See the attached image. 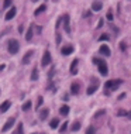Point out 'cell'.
I'll return each instance as SVG.
<instances>
[{
    "label": "cell",
    "instance_id": "6da1fadb",
    "mask_svg": "<svg viewBox=\"0 0 131 134\" xmlns=\"http://www.w3.org/2000/svg\"><path fill=\"white\" fill-rule=\"evenodd\" d=\"M93 62L97 65V69H99V72H100L102 76H106V75H107L109 68H107V64H106L104 61H103V59H99V58H93Z\"/></svg>",
    "mask_w": 131,
    "mask_h": 134
},
{
    "label": "cell",
    "instance_id": "7a4b0ae2",
    "mask_svg": "<svg viewBox=\"0 0 131 134\" xmlns=\"http://www.w3.org/2000/svg\"><path fill=\"white\" fill-rule=\"evenodd\" d=\"M7 48H9V52H10V54H13V55H14V54H17V52H18V50H20L18 41H17V40H10Z\"/></svg>",
    "mask_w": 131,
    "mask_h": 134
},
{
    "label": "cell",
    "instance_id": "3957f363",
    "mask_svg": "<svg viewBox=\"0 0 131 134\" xmlns=\"http://www.w3.org/2000/svg\"><path fill=\"white\" fill-rule=\"evenodd\" d=\"M51 61H52V58H51L49 51H45L44 55H42V59H41V65H42V66H48V65L51 64Z\"/></svg>",
    "mask_w": 131,
    "mask_h": 134
},
{
    "label": "cell",
    "instance_id": "277c9868",
    "mask_svg": "<svg viewBox=\"0 0 131 134\" xmlns=\"http://www.w3.org/2000/svg\"><path fill=\"white\" fill-rule=\"evenodd\" d=\"M99 52H100L102 55H104V57H110V55H111V51H110L109 45H106V44H102V45H100Z\"/></svg>",
    "mask_w": 131,
    "mask_h": 134
},
{
    "label": "cell",
    "instance_id": "5b68a950",
    "mask_svg": "<svg viewBox=\"0 0 131 134\" xmlns=\"http://www.w3.org/2000/svg\"><path fill=\"white\" fill-rule=\"evenodd\" d=\"M14 123H16V119H13V117L7 119V121H6L4 126L2 127V131H7V130H10L13 126H14Z\"/></svg>",
    "mask_w": 131,
    "mask_h": 134
},
{
    "label": "cell",
    "instance_id": "8992f818",
    "mask_svg": "<svg viewBox=\"0 0 131 134\" xmlns=\"http://www.w3.org/2000/svg\"><path fill=\"white\" fill-rule=\"evenodd\" d=\"M62 21H64V28L65 31H66L68 34H71V26H69V16L65 14L64 17H62Z\"/></svg>",
    "mask_w": 131,
    "mask_h": 134
},
{
    "label": "cell",
    "instance_id": "52a82bcc",
    "mask_svg": "<svg viewBox=\"0 0 131 134\" xmlns=\"http://www.w3.org/2000/svg\"><path fill=\"white\" fill-rule=\"evenodd\" d=\"M16 14H17V9L14 7V6H13V7H10V10H9L7 13H6V20H7V21H9V20H11Z\"/></svg>",
    "mask_w": 131,
    "mask_h": 134
},
{
    "label": "cell",
    "instance_id": "ba28073f",
    "mask_svg": "<svg viewBox=\"0 0 131 134\" xmlns=\"http://www.w3.org/2000/svg\"><path fill=\"white\" fill-rule=\"evenodd\" d=\"M61 52H62V55H71V54L73 52V47L72 45H65V47H62Z\"/></svg>",
    "mask_w": 131,
    "mask_h": 134
},
{
    "label": "cell",
    "instance_id": "9c48e42d",
    "mask_svg": "<svg viewBox=\"0 0 131 134\" xmlns=\"http://www.w3.org/2000/svg\"><path fill=\"white\" fill-rule=\"evenodd\" d=\"M10 106H11V103H10V100H6V102H3L2 105H0V112L2 113H6L10 109Z\"/></svg>",
    "mask_w": 131,
    "mask_h": 134
},
{
    "label": "cell",
    "instance_id": "30bf717a",
    "mask_svg": "<svg viewBox=\"0 0 131 134\" xmlns=\"http://www.w3.org/2000/svg\"><path fill=\"white\" fill-rule=\"evenodd\" d=\"M78 64H79L78 59H73V61H72V64H71V74H72V75H76V74H78Z\"/></svg>",
    "mask_w": 131,
    "mask_h": 134
},
{
    "label": "cell",
    "instance_id": "8fae6325",
    "mask_svg": "<svg viewBox=\"0 0 131 134\" xmlns=\"http://www.w3.org/2000/svg\"><path fill=\"white\" fill-rule=\"evenodd\" d=\"M31 57H33V51H27L26 55H24V58H23V64H24V65L28 64L30 59H31Z\"/></svg>",
    "mask_w": 131,
    "mask_h": 134
},
{
    "label": "cell",
    "instance_id": "7c38bea8",
    "mask_svg": "<svg viewBox=\"0 0 131 134\" xmlns=\"http://www.w3.org/2000/svg\"><path fill=\"white\" fill-rule=\"evenodd\" d=\"M121 83H123V79H116V81H113V83H111V88H110V90H116V89L118 88Z\"/></svg>",
    "mask_w": 131,
    "mask_h": 134
},
{
    "label": "cell",
    "instance_id": "4fadbf2b",
    "mask_svg": "<svg viewBox=\"0 0 131 134\" xmlns=\"http://www.w3.org/2000/svg\"><path fill=\"white\" fill-rule=\"evenodd\" d=\"M102 7H103L102 2H95V3L92 4V10H93V11H100Z\"/></svg>",
    "mask_w": 131,
    "mask_h": 134
},
{
    "label": "cell",
    "instance_id": "5bb4252c",
    "mask_svg": "<svg viewBox=\"0 0 131 134\" xmlns=\"http://www.w3.org/2000/svg\"><path fill=\"white\" fill-rule=\"evenodd\" d=\"M48 114H49V110H48V109H42L41 113H40V119H41V120H47Z\"/></svg>",
    "mask_w": 131,
    "mask_h": 134
},
{
    "label": "cell",
    "instance_id": "9a60e30c",
    "mask_svg": "<svg viewBox=\"0 0 131 134\" xmlns=\"http://www.w3.org/2000/svg\"><path fill=\"white\" fill-rule=\"evenodd\" d=\"M59 113L62 116H68V113H69V106H66V105L62 106V107L59 109Z\"/></svg>",
    "mask_w": 131,
    "mask_h": 134
},
{
    "label": "cell",
    "instance_id": "2e32d148",
    "mask_svg": "<svg viewBox=\"0 0 131 134\" xmlns=\"http://www.w3.org/2000/svg\"><path fill=\"white\" fill-rule=\"evenodd\" d=\"M97 88H99L97 85H92V86H89V88H88V90H86V93H88V95H93L96 90H97Z\"/></svg>",
    "mask_w": 131,
    "mask_h": 134
},
{
    "label": "cell",
    "instance_id": "e0dca14e",
    "mask_svg": "<svg viewBox=\"0 0 131 134\" xmlns=\"http://www.w3.org/2000/svg\"><path fill=\"white\" fill-rule=\"evenodd\" d=\"M33 26H30V28L27 30V34H26V40L27 41H31V38H33Z\"/></svg>",
    "mask_w": 131,
    "mask_h": 134
},
{
    "label": "cell",
    "instance_id": "ac0fdd59",
    "mask_svg": "<svg viewBox=\"0 0 131 134\" xmlns=\"http://www.w3.org/2000/svg\"><path fill=\"white\" fill-rule=\"evenodd\" d=\"M71 92H72L73 95H78V93H79V85H78V83H72V85H71Z\"/></svg>",
    "mask_w": 131,
    "mask_h": 134
},
{
    "label": "cell",
    "instance_id": "d6986e66",
    "mask_svg": "<svg viewBox=\"0 0 131 134\" xmlns=\"http://www.w3.org/2000/svg\"><path fill=\"white\" fill-rule=\"evenodd\" d=\"M45 10H47V6H45V4H42V6H40V7L35 10V13H34V14L38 16V14H41V13H44Z\"/></svg>",
    "mask_w": 131,
    "mask_h": 134
},
{
    "label": "cell",
    "instance_id": "ffe728a7",
    "mask_svg": "<svg viewBox=\"0 0 131 134\" xmlns=\"http://www.w3.org/2000/svg\"><path fill=\"white\" fill-rule=\"evenodd\" d=\"M49 126H51V129H57V127L59 126V120H58V119H54L52 121L49 123Z\"/></svg>",
    "mask_w": 131,
    "mask_h": 134
},
{
    "label": "cell",
    "instance_id": "44dd1931",
    "mask_svg": "<svg viewBox=\"0 0 131 134\" xmlns=\"http://www.w3.org/2000/svg\"><path fill=\"white\" fill-rule=\"evenodd\" d=\"M21 109H23L24 112L30 110V109H31V102H30V100H27V102H26V103H24V105H23V107H21Z\"/></svg>",
    "mask_w": 131,
    "mask_h": 134
},
{
    "label": "cell",
    "instance_id": "7402d4cb",
    "mask_svg": "<svg viewBox=\"0 0 131 134\" xmlns=\"http://www.w3.org/2000/svg\"><path fill=\"white\" fill-rule=\"evenodd\" d=\"M31 79H33V81H37V79H38V69H37V68H34V69H33V75H31Z\"/></svg>",
    "mask_w": 131,
    "mask_h": 134
},
{
    "label": "cell",
    "instance_id": "603a6c76",
    "mask_svg": "<svg viewBox=\"0 0 131 134\" xmlns=\"http://www.w3.org/2000/svg\"><path fill=\"white\" fill-rule=\"evenodd\" d=\"M79 129H80V123H79V121H75L73 124H72V131H78Z\"/></svg>",
    "mask_w": 131,
    "mask_h": 134
},
{
    "label": "cell",
    "instance_id": "cb8c5ba5",
    "mask_svg": "<svg viewBox=\"0 0 131 134\" xmlns=\"http://www.w3.org/2000/svg\"><path fill=\"white\" fill-rule=\"evenodd\" d=\"M11 7V0H4L3 2V9H9Z\"/></svg>",
    "mask_w": 131,
    "mask_h": 134
},
{
    "label": "cell",
    "instance_id": "d4e9b609",
    "mask_svg": "<svg viewBox=\"0 0 131 134\" xmlns=\"http://www.w3.org/2000/svg\"><path fill=\"white\" fill-rule=\"evenodd\" d=\"M16 134H23V124H21V123H18V126H17Z\"/></svg>",
    "mask_w": 131,
    "mask_h": 134
},
{
    "label": "cell",
    "instance_id": "484cf974",
    "mask_svg": "<svg viewBox=\"0 0 131 134\" xmlns=\"http://www.w3.org/2000/svg\"><path fill=\"white\" fill-rule=\"evenodd\" d=\"M86 134H95V127H93V126L88 127V130H86Z\"/></svg>",
    "mask_w": 131,
    "mask_h": 134
},
{
    "label": "cell",
    "instance_id": "4316f807",
    "mask_svg": "<svg viewBox=\"0 0 131 134\" xmlns=\"http://www.w3.org/2000/svg\"><path fill=\"white\" fill-rule=\"evenodd\" d=\"M109 40V34H102L100 38H99V41H107Z\"/></svg>",
    "mask_w": 131,
    "mask_h": 134
},
{
    "label": "cell",
    "instance_id": "83f0119b",
    "mask_svg": "<svg viewBox=\"0 0 131 134\" xmlns=\"http://www.w3.org/2000/svg\"><path fill=\"white\" fill-rule=\"evenodd\" d=\"M107 19H109V21H113V11H111V10H109V11H107Z\"/></svg>",
    "mask_w": 131,
    "mask_h": 134
},
{
    "label": "cell",
    "instance_id": "f1b7e54d",
    "mask_svg": "<svg viewBox=\"0 0 131 134\" xmlns=\"http://www.w3.org/2000/svg\"><path fill=\"white\" fill-rule=\"evenodd\" d=\"M66 127H68V123H64V124L61 126V129H59V130H61V133H64L65 130H66Z\"/></svg>",
    "mask_w": 131,
    "mask_h": 134
},
{
    "label": "cell",
    "instance_id": "f546056e",
    "mask_svg": "<svg viewBox=\"0 0 131 134\" xmlns=\"http://www.w3.org/2000/svg\"><path fill=\"white\" fill-rule=\"evenodd\" d=\"M117 116H127V112L126 110H120L118 113H117Z\"/></svg>",
    "mask_w": 131,
    "mask_h": 134
},
{
    "label": "cell",
    "instance_id": "4dcf8cb0",
    "mask_svg": "<svg viewBox=\"0 0 131 134\" xmlns=\"http://www.w3.org/2000/svg\"><path fill=\"white\" fill-rule=\"evenodd\" d=\"M104 113H106V110H100V112H97V113H96V117H99V116H102V114H104Z\"/></svg>",
    "mask_w": 131,
    "mask_h": 134
},
{
    "label": "cell",
    "instance_id": "1f68e13d",
    "mask_svg": "<svg viewBox=\"0 0 131 134\" xmlns=\"http://www.w3.org/2000/svg\"><path fill=\"white\" fill-rule=\"evenodd\" d=\"M41 105H42V98L40 96V98H38V106H37V107H40Z\"/></svg>",
    "mask_w": 131,
    "mask_h": 134
},
{
    "label": "cell",
    "instance_id": "d6a6232c",
    "mask_svg": "<svg viewBox=\"0 0 131 134\" xmlns=\"http://www.w3.org/2000/svg\"><path fill=\"white\" fill-rule=\"evenodd\" d=\"M59 42H61V35L58 34V35H57V44H59Z\"/></svg>",
    "mask_w": 131,
    "mask_h": 134
},
{
    "label": "cell",
    "instance_id": "836d02e7",
    "mask_svg": "<svg viewBox=\"0 0 131 134\" xmlns=\"http://www.w3.org/2000/svg\"><path fill=\"white\" fill-rule=\"evenodd\" d=\"M102 26H103V20H100V21H99V24H97V27H99V28H100Z\"/></svg>",
    "mask_w": 131,
    "mask_h": 134
},
{
    "label": "cell",
    "instance_id": "e575fe53",
    "mask_svg": "<svg viewBox=\"0 0 131 134\" xmlns=\"http://www.w3.org/2000/svg\"><path fill=\"white\" fill-rule=\"evenodd\" d=\"M124 98H126V93H121V95L118 96V99H124Z\"/></svg>",
    "mask_w": 131,
    "mask_h": 134
},
{
    "label": "cell",
    "instance_id": "d590c367",
    "mask_svg": "<svg viewBox=\"0 0 131 134\" xmlns=\"http://www.w3.org/2000/svg\"><path fill=\"white\" fill-rule=\"evenodd\" d=\"M127 117H128V119L131 120V112H128V113H127Z\"/></svg>",
    "mask_w": 131,
    "mask_h": 134
},
{
    "label": "cell",
    "instance_id": "8d00e7d4",
    "mask_svg": "<svg viewBox=\"0 0 131 134\" xmlns=\"http://www.w3.org/2000/svg\"><path fill=\"white\" fill-rule=\"evenodd\" d=\"M4 68H6V65H2V66H0V72H2L3 69H4Z\"/></svg>",
    "mask_w": 131,
    "mask_h": 134
},
{
    "label": "cell",
    "instance_id": "74e56055",
    "mask_svg": "<svg viewBox=\"0 0 131 134\" xmlns=\"http://www.w3.org/2000/svg\"><path fill=\"white\" fill-rule=\"evenodd\" d=\"M33 134H44V133H33Z\"/></svg>",
    "mask_w": 131,
    "mask_h": 134
},
{
    "label": "cell",
    "instance_id": "f35d334b",
    "mask_svg": "<svg viewBox=\"0 0 131 134\" xmlns=\"http://www.w3.org/2000/svg\"><path fill=\"white\" fill-rule=\"evenodd\" d=\"M33 2H34V3H35V2H38V0H33Z\"/></svg>",
    "mask_w": 131,
    "mask_h": 134
}]
</instances>
